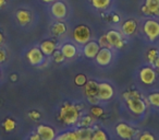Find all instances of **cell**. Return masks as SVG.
Here are the masks:
<instances>
[{
  "mask_svg": "<svg viewBox=\"0 0 159 140\" xmlns=\"http://www.w3.org/2000/svg\"><path fill=\"white\" fill-rule=\"evenodd\" d=\"M122 98L126 109L135 116H142L146 113L148 107L147 99L139 89H129L122 93Z\"/></svg>",
  "mask_w": 159,
  "mask_h": 140,
  "instance_id": "6da1fadb",
  "label": "cell"
},
{
  "mask_svg": "<svg viewBox=\"0 0 159 140\" xmlns=\"http://www.w3.org/2000/svg\"><path fill=\"white\" fill-rule=\"evenodd\" d=\"M83 115V105L75 104L70 101H66L60 105L58 112V120L69 127H76L81 116Z\"/></svg>",
  "mask_w": 159,
  "mask_h": 140,
  "instance_id": "7a4b0ae2",
  "label": "cell"
},
{
  "mask_svg": "<svg viewBox=\"0 0 159 140\" xmlns=\"http://www.w3.org/2000/svg\"><path fill=\"white\" fill-rule=\"evenodd\" d=\"M142 32L150 43L156 42L159 38V21L149 18L143 23Z\"/></svg>",
  "mask_w": 159,
  "mask_h": 140,
  "instance_id": "3957f363",
  "label": "cell"
},
{
  "mask_svg": "<svg viewBox=\"0 0 159 140\" xmlns=\"http://www.w3.org/2000/svg\"><path fill=\"white\" fill-rule=\"evenodd\" d=\"M115 131L117 136L122 140H133L136 136H139V130L134 126L128 124L125 122H120L116 125Z\"/></svg>",
  "mask_w": 159,
  "mask_h": 140,
  "instance_id": "277c9868",
  "label": "cell"
},
{
  "mask_svg": "<svg viewBox=\"0 0 159 140\" xmlns=\"http://www.w3.org/2000/svg\"><path fill=\"white\" fill-rule=\"evenodd\" d=\"M72 38L73 42H75L77 45L83 46L84 44H86L92 38V31L89 27L84 24L76 25L72 31Z\"/></svg>",
  "mask_w": 159,
  "mask_h": 140,
  "instance_id": "5b68a950",
  "label": "cell"
},
{
  "mask_svg": "<svg viewBox=\"0 0 159 140\" xmlns=\"http://www.w3.org/2000/svg\"><path fill=\"white\" fill-rule=\"evenodd\" d=\"M139 81H141L144 85L154 84L157 80L156 69L152 66H150V65L143 67V68H141V70H139Z\"/></svg>",
  "mask_w": 159,
  "mask_h": 140,
  "instance_id": "8992f818",
  "label": "cell"
},
{
  "mask_svg": "<svg viewBox=\"0 0 159 140\" xmlns=\"http://www.w3.org/2000/svg\"><path fill=\"white\" fill-rule=\"evenodd\" d=\"M106 36L112 49H122L124 47V45H125L124 35L119 30H109L106 33Z\"/></svg>",
  "mask_w": 159,
  "mask_h": 140,
  "instance_id": "52a82bcc",
  "label": "cell"
},
{
  "mask_svg": "<svg viewBox=\"0 0 159 140\" xmlns=\"http://www.w3.org/2000/svg\"><path fill=\"white\" fill-rule=\"evenodd\" d=\"M26 58L30 64L36 67H40L46 61V56L40 51L39 46H34L30 48L26 53Z\"/></svg>",
  "mask_w": 159,
  "mask_h": 140,
  "instance_id": "ba28073f",
  "label": "cell"
},
{
  "mask_svg": "<svg viewBox=\"0 0 159 140\" xmlns=\"http://www.w3.org/2000/svg\"><path fill=\"white\" fill-rule=\"evenodd\" d=\"M115 96V88L107 81L98 82V99L100 102L110 101Z\"/></svg>",
  "mask_w": 159,
  "mask_h": 140,
  "instance_id": "9c48e42d",
  "label": "cell"
},
{
  "mask_svg": "<svg viewBox=\"0 0 159 140\" xmlns=\"http://www.w3.org/2000/svg\"><path fill=\"white\" fill-rule=\"evenodd\" d=\"M51 16L56 19V20H63L68 16V7L64 3V1L61 0H56L53 1L52 5L50 7Z\"/></svg>",
  "mask_w": 159,
  "mask_h": 140,
  "instance_id": "30bf717a",
  "label": "cell"
},
{
  "mask_svg": "<svg viewBox=\"0 0 159 140\" xmlns=\"http://www.w3.org/2000/svg\"><path fill=\"white\" fill-rule=\"evenodd\" d=\"M36 133L39 135L43 140H55L58 133L55 127L50 126L48 124H39L36 127Z\"/></svg>",
  "mask_w": 159,
  "mask_h": 140,
  "instance_id": "8fae6325",
  "label": "cell"
},
{
  "mask_svg": "<svg viewBox=\"0 0 159 140\" xmlns=\"http://www.w3.org/2000/svg\"><path fill=\"white\" fill-rule=\"evenodd\" d=\"M141 11L147 17L159 18V0H145Z\"/></svg>",
  "mask_w": 159,
  "mask_h": 140,
  "instance_id": "7c38bea8",
  "label": "cell"
},
{
  "mask_svg": "<svg viewBox=\"0 0 159 140\" xmlns=\"http://www.w3.org/2000/svg\"><path fill=\"white\" fill-rule=\"evenodd\" d=\"M113 59V51L111 48H100L97 56L95 57V61L102 67H106L111 64Z\"/></svg>",
  "mask_w": 159,
  "mask_h": 140,
  "instance_id": "4fadbf2b",
  "label": "cell"
},
{
  "mask_svg": "<svg viewBox=\"0 0 159 140\" xmlns=\"http://www.w3.org/2000/svg\"><path fill=\"white\" fill-rule=\"evenodd\" d=\"M66 59H73L79 54V46L75 42H64L59 46Z\"/></svg>",
  "mask_w": 159,
  "mask_h": 140,
  "instance_id": "5bb4252c",
  "label": "cell"
},
{
  "mask_svg": "<svg viewBox=\"0 0 159 140\" xmlns=\"http://www.w3.org/2000/svg\"><path fill=\"white\" fill-rule=\"evenodd\" d=\"M100 51V46L97 41H89L86 44L83 45L82 47V54L89 59H95L97 56L98 51Z\"/></svg>",
  "mask_w": 159,
  "mask_h": 140,
  "instance_id": "9a60e30c",
  "label": "cell"
},
{
  "mask_svg": "<svg viewBox=\"0 0 159 140\" xmlns=\"http://www.w3.org/2000/svg\"><path fill=\"white\" fill-rule=\"evenodd\" d=\"M139 23L135 19H128L121 24L120 31L124 36H133L137 32Z\"/></svg>",
  "mask_w": 159,
  "mask_h": 140,
  "instance_id": "2e32d148",
  "label": "cell"
},
{
  "mask_svg": "<svg viewBox=\"0 0 159 140\" xmlns=\"http://www.w3.org/2000/svg\"><path fill=\"white\" fill-rule=\"evenodd\" d=\"M39 48L46 57H50L59 48V46L56 40H45L39 44Z\"/></svg>",
  "mask_w": 159,
  "mask_h": 140,
  "instance_id": "e0dca14e",
  "label": "cell"
},
{
  "mask_svg": "<svg viewBox=\"0 0 159 140\" xmlns=\"http://www.w3.org/2000/svg\"><path fill=\"white\" fill-rule=\"evenodd\" d=\"M66 32H68V27L61 20H58L57 22L52 23L50 27V34L53 37H61L66 35Z\"/></svg>",
  "mask_w": 159,
  "mask_h": 140,
  "instance_id": "ac0fdd59",
  "label": "cell"
},
{
  "mask_svg": "<svg viewBox=\"0 0 159 140\" xmlns=\"http://www.w3.org/2000/svg\"><path fill=\"white\" fill-rule=\"evenodd\" d=\"M83 88H84V95L86 96L87 100L92 98H98V82L96 80L91 79Z\"/></svg>",
  "mask_w": 159,
  "mask_h": 140,
  "instance_id": "d6986e66",
  "label": "cell"
},
{
  "mask_svg": "<svg viewBox=\"0 0 159 140\" xmlns=\"http://www.w3.org/2000/svg\"><path fill=\"white\" fill-rule=\"evenodd\" d=\"M16 22L21 25V27H26L32 22V13L26 9H19L16 13Z\"/></svg>",
  "mask_w": 159,
  "mask_h": 140,
  "instance_id": "ffe728a7",
  "label": "cell"
},
{
  "mask_svg": "<svg viewBox=\"0 0 159 140\" xmlns=\"http://www.w3.org/2000/svg\"><path fill=\"white\" fill-rule=\"evenodd\" d=\"M79 140H92L94 127H74Z\"/></svg>",
  "mask_w": 159,
  "mask_h": 140,
  "instance_id": "44dd1931",
  "label": "cell"
},
{
  "mask_svg": "<svg viewBox=\"0 0 159 140\" xmlns=\"http://www.w3.org/2000/svg\"><path fill=\"white\" fill-rule=\"evenodd\" d=\"M55 140H79L75 128H71L61 133H58Z\"/></svg>",
  "mask_w": 159,
  "mask_h": 140,
  "instance_id": "7402d4cb",
  "label": "cell"
},
{
  "mask_svg": "<svg viewBox=\"0 0 159 140\" xmlns=\"http://www.w3.org/2000/svg\"><path fill=\"white\" fill-rule=\"evenodd\" d=\"M95 125V118L89 114H83L77 123L76 127H93Z\"/></svg>",
  "mask_w": 159,
  "mask_h": 140,
  "instance_id": "603a6c76",
  "label": "cell"
},
{
  "mask_svg": "<svg viewBox=\"0 0 159 140\" xmlns=\"http://www.w3.org/2000/svg\"><path fill=\"white\" fill-rule=\"evenodd\" d=\"M89 114L92 116V117H94L95 119H97V118H100L105 115V109H104V107L100 106L99 104L92 105L89 109Z\"/></svg>",
  "mask_w": 159,
  "mask_h": 140,
  "instance_id": "cb8c5ba5",
  "label": "cell"
},
{
  "mask_svg": "<svg viewBox=\"0 0 159 140\" xmlns=\"http://www.w3.org/2000/svg\"><path fill=\"white\" fill-rule=\"evenodd\" d=\"M158 55H159V49L156 48V47H150L147 51V53H146V60H147V62L150 66L154 65L155 60L158 57Z\"/></svg>",
  "mask_w": 159,
  "mask_h": 140,
  "instance_id": "d4e9b609",
  "label": "cell"
},
{
  "mask_svg": "<svg viewBox=\"0 0 159 140\" xmlns=\"http://www.w3.org/2000/svg\"><path fill=\"white\" fill-rule=\"evenodd\" d=\"M146 99H147V102L150 106L159 109V91L150 92V93L146 96Z\"/></svg>",
  "mask_w": 159,
  "mask_h": 140,
  "instance_id": "484cf974",
  "label": "cell"
},
{
  "mask_svg": "<svg viewBox=\"0 0 159 140\" xmlns=\"http://www.w3.org/2000/svg\"><path fill=\"white\" fill-rule=\"evenodd\" d=\"M92 7L97 10H106L110 6L111 0H91Z\"/></svg>",
  "mask_w": 159,
  "mask_h": 140,
  "instance_id": "4316f807",
  "label": "cell"
},
{
  "mask_svg": "<svg viewBox=\"0 0 159 140\" xmlns=\"http://www.w3.org/2000/svg\"><path fill=\"white\" fill-rule=\"evenodd\" d=\"M92 140H109V136L106 130L102 128H94Z\"/></svg>",
  "mask_w": 159,
  "mask_h": 140,
  "instance_id": "83f0119b",
  "label": "cell"
},
{
  "mask_svg": "<svg viewBox=\"0 0 159 140\" xmlns=\"http://www.w3.org/2000/svg\"><path fill=\"white\" fill-rule=\"evenodd\" d=\"M16 127V122L11 117H7L5 120L2 122V128L5 129L7 133H10V131H13Z\"/></svg>",
  "mask_w": 159,
  "mask_h": 140,
  "instance_id": "f1b7e54d",
  "label": "cell"
},
{
  "mask_svg": "<svg viewBox=\"0 0 159 140\" xmlns=\"http://www.w3.org/2000/svg\"><path fill=\"white\" fill-rule=\"evenodd\" d=\"M87 81H89V79H87V77L85 76L84 74H79L74 77V84L76 85V87H80V88L84 87Z\"/></svg>",
  "mask_w": 159,
  "mask_h": 140,
  "instance_id": "f546056e",
  "label": "cell"
},
{
  "mask_svg": "<svg viewBox=\"0 0 159 140\" xmlns=\"http://www.w3.org/2000/svg\"><path fill=\"white\" fill-rule=\"evenodd\" d=\"M137 140H156V137H155V135L152 133V131L145 130V131H142V133H139Z\"/></svg>",
  "mask_w": 159,
  "mask_h": 140,
  "instance_id": "4dcf8cb0",
  "label": "cell"
},
{
  "mask_svg": "<svg viewBox=\"0 0 159 140\" xmlns=\"http://www.w3.org/2000/svg\"><path fill=\"white\" fill-rule=\"evenodd\" d=\"M51 58H52V60L56 62V64H61V62H63L64 60H66V58H64L63 54L61 53V51H60L59 48H58L57 51H56L55 53L52 54Z\"/></svg>",
  "mask_w": 159,
  "mask_h": 140,
  "instance_id": "1f68e13d",
  "label": "cell"
},
{
  "mask_svg": "<svg viewBox=\"0 0 159 140\" xmlns=\"http://www.w3.org/2000/svg\"><path fill=\"white\" fill-rule=\"evenodd\" d=\"M98 44H99L100 48H111L110 44H109L108 40H107V36L106 34H104V35L99 36V38H98ZM112 49V48H111Z\"/></svg>",
  "mask_w": 159,
  "mask_h": 140,
  "instance_id": "d6a6232c",
  "label": "cell"
},
{
  "mask_svg": "<svg viewBox=\"0 0 159 140\" xmlns=\"http://www.w3.org/2000/svg\"><path fill=\"white\" fill-rule=\"evenodd\" d=\"M27 116H29L30 119H32L33 122H37V120H39L40 117H42L40 113L38 111H36V109H33V111L29 112V113H27Z\"/></svg>",
  "mask_w": 159,
  "mask_h": 140,
  "instance_id": "836d02e7",
  "label": "cell"
},
{
  "mask_svg": "<svg viewBox=\"0 0 159 140\" xmlns=\"http://www.w3.org/2000/svg\"><path fill=\"white\" fill-rule=\"evenodd\" d=\"M8 59V53L6 51V48L3 46H0V64L6 62V60Z\"/></svg>",
  "mask_w": 159,
  "mask_h": 140,
  "instance_id": "e575fe53",
  "label": "cell"
},
{
  "mask_svg": "<svg viewBox=\"0 0 159 140\" xmlns=\"http://www.w3.org/2000/svg\"><path fill=\"white\" fill-rule=\"evenodd\" d=\"M26 140H43V139L39 137V135L36 131H33V133H30V136L26 138Z\"/></svg>",
  "mask_w": 159,
  "mask_h": 140,
  "instance_id": "d590c367",
  "label": "cell"
},
{
  "mask_svg": "<svg viewBox=\"0 0 159 140\" xmlns=\"http://www.w3.org/2000/svg\"><path fill=\"white\" fill-rule=\"evenodd\" d=\"M112 22L113 23H119L120 22V17L118 16V14H112Z\"/></svg>",
  "mask_w": 159,
  "mask_h": 140,
  "instance_id": "8d00e7d4",
  "label": "cell"
},
{
  "mask_svg": "<svg viewBox=\"0 0 159 140\" xmlns=\"http://www.w3.org/2000/svg\"><path fill=\"white\" fill-rule=\"evenodd\" d=\"M5 34H3V32L0 31V46H2L3 43H5Z\"/></svg>",
  "mask_w": 159,
  "mask_h": 140,
  "instance_id": "74e56055",
  "label": "cell"
},
{
  "mask_svg": "<svg viewBox=\"0 0 159 140\" xmlns=\"http://www.w3.org/2000/svg\"><path fill=\"white\" fill-rule=\"evenodd\" d=\"M152 67H154L155 69H158V70H159V55H158V57L156 58V60H155V62H154V65H152Z\"/></svg>",
  "mask_w": 159,
  "mask_h": 140,
  "instance_id": "f35d334b",
  "label": "cell"
},
{
  "mask_svg": "<svg viewBox=\"0 0 159 140\" xmlns=\"http://www.w3.org/2000/svg\"><path fill=\"white\" fill-rule=\"evenodd\" d=\"M10 79H11V81H13V82H16V80L19 79V76L16 74H12L11 76H10Z\"/></svg>",
  "mask_w": 159,
  "mask_h": 140,
  "instance_id": "ab89813d",
  "label": "cell"
},
{
  "mask_svg": "<svg viewBox=\"0 0 159 140\" xmlns=\"http://www.w3.org/2000/svg\"><path fill=\"white\" fill-rule=\"evenodd\" d=\"M6 2H7L6 0H0V9L5 7V6H6Z\"/></svg>",
  "mask_w": 159,
  "mask_h": 140,
  "instance_id": "60d3db41",
  "label": "cell"
},
{
  "mask_svg": "<svg viewBox=\"0 0 159 140\" xmlns=\"http://www.w3.org/2000/svg\"><path fill=\"white\" fill-rule=\"evenodd\" d=\"M42 1H43V2H46V3H52L53 2V1H56V0H42Z\"/></svg>",
  "mask_w": 159,
  "mask_h": 140,
  "instance_id": "b9f144b4",
  "label": "cell"
},
{
  "mask_svg": "<svg viewBox=\"0 0 159 140\" xmlns=\"http://www.w3.org/2000/svg\"><path fill=\"white\" fill-rule=\"evenodd\" d=\"M2 79V71H1V68H0V80Z\"/></svg>",
  "mask_w": 159,
  "mask_h": 140,
  "instance_id": "7bdbcfd3",
  "label": "cell"
}]
</instances>
